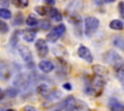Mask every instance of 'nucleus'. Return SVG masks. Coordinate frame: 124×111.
I'll return each instance as SVG.
<instances>
[{"instance_id":"nucleus-1","label":"nucleus","mask_w":124,"mask_h":111,"mask_svg":"<svg viewBox=\"0 0 124 111\" xmlns=\"http://www.w3.org/2000/svg\"><path fill=\"white\" fill-rule=\"evenodd\" d=\"M105 79L104 77L102 76H99V75H94L88 85V87L86 88V92L90 95H93L95 97H98L102 94L103 92V89L105 87Z\"/></svg>"},{"instance_id":"nucleus-2","label":"nucleus","mask_w":124,"mask_h":111,"mask_svg":"<svg viewBox=\"0 0 124 111\" xmlns=\"http://www.w3.org/2000/svg\"><path fill=\"white\" fill-rule=\"evenodd\" d=\"M100 21L94 16H87L84 19V34L87 37H91L98 29Z\"/></svg>"},{"instance_id":"nucleus-3","label":"nucleus","mask_w":124,"mask_h":111,"mask_svg":"<svg viewBox=\"0 0 124 111\" xmlns=\"http://www.w3.org/2000/svg\"><path fill=\"white\" fill-rule=\"evenodd\" d=\"M66 31V26L65 24H59L52 28L50 32L46 35V41L49 42H55Z\"/></svg>"},{"instance_id":"nucleus-4","label":"nucleus","mask_w":124,"mask_h":111,"mask_svg":"<svg viewBox=\"0 0 124 111\" xmlns=\"http://www.w3.org/2000/svg\"><path fill=\"white\" fill-rule=\"evenodd\" d=\"M35 48L37 50V54L39 57L44 58L48 53V46L46 44V42L44 39H39L35 43Z\"/></svg>"},{"instance_id":"nucleus-5","label":"nucleus","mask_w":124,"mask_h":111,"mask_svg":"<svg viewBox=\"0 0 124 111\" xmlns=\"http://www.w3.org/2000/svg\"><path fill=\"white\" fill-rule=\"evenodd\" d=\"M104 61L108 63V64H112L113 66H116L120 63H122L121 60V56L119 54H117L114 51H108L104 55Z\"/></svg>"},{"instance_id":"nucleus-6","label":"nucleus","mask_w":124,"mask_h":111,"mask_svg":"<svg viewBox=\"0 0 124 111\" xmlns=\"http://www.w3.org/2000/svg\"><path fill=\"white\" fill-rule=\"evenodd\" d=\"M18 53L20 55V57L23 59V61L27 64L31 63L32 62V59H33V56H32V52L30 50V48L26 45H19L18 48Z\"/></svg>"},{"instance_id":"nucleus-7","label":"nucleus","mask_w":124,"mask_h":111,"mask_svg":"<svg viewBox=\"0 0 124 111\" xmlns=\"http://www.w3.org/2000/svg\"><path fill=\"white\" fill-rule=\"evenodd\" d=\"M78 55L83 59L84 61H86L87 63H92L93 62V55L91 54V51L89 50V48H87L84 45H80L78 49Z\"/></svg>"},{"instance_id":"nucleus-8","label":"nucleus","mask_w":124,"mask_h":111,"mask_svg":"<svg viewBox=\"0 0 124 111\" xmlns=\"http://www.w3.org/2000/svg\"><path fill=\"white\" fill-rule=\"evenodd\" d=\"M75 104H76V98L73 96L67 97L61 105V111H75Z\"/></svg>"},{"instance_id":"nucleus-9","label":"nucleus","mask_w":124,"mask_h":111,"mask_svg":"<svg viewBox=\"0 0 124 111\" xmlns=\"http://www.w3.org/2000/svg\"><path fill=\"white\" fill-rule=\"evenodd\" d=\"M108 108L110 111H124V104L116 98L111 97L108 100Z\"/></svg>"},{"instance_id":"nucleus-10","label":"nucleus","mask_w":124,"mask_h":111,"mask_svg":"<svg viewBox=\"0 0 124 111\" xmlns=\"http://www.w3.org/2000/svg\"><path fill=\"white\" fill-rule=\"evenodd\" d=\"M36 33H37V31H36L35 29L29 28V29L23 30L22 33H21V36H22V38H23L24 41H26V42H33V41L35 40V38H36Z\"/></svg>"},{"instance_id":"nucleus-11","label":"nucleus","mask_w":124,"mask_h":111,"mask_svg":"<svg viewBox=\"0 0 124 111\" xmlns=\"http://www.w3.org/2000/svg\"><path fill=\"white\" fill-rule=\"evenodd\" d=\"M39 69L45 72V73H48L50 71H52L54 69V65L50 62V61H47V60H43L39 63Z\"/></svg>"},{"instance_id":"nucleus-12","label":"nucleus","mask_w":124,"mask_h":111,"mask_svg":"<svg viewBox=\"0 0 124 111\" xmlns=\"http://www.w3.org/2000/svg\"><path fill=\"white\" fill-rule=\"evenodd\" d=\"M82 8V0H72L67 8V11L71 12V14H75L80 11Z\"/></svg>"},{"instance_id":"nucleus-13","label":"nucleus","mask_w":124,"mask_h":111,"mask_svg":"<svg viewBox=\"0 0 124 111\" xmlns=\"http://www.w3.org/2000/svg\"><path fill=\"white\" fill-rule=\"evenodd\" d=\"M75 110L76 111H92L88 104L80 99H76V104H75Z\"/></svg>"},{"instance_id":"nucleus-14","label":"nucleus","mask_w":124,"mask_h":111,"mask_svg":"<svg viewBox=\"0 0 124 111\" xmlns=\"http://www.w3.org/2000/svg\"><path fill=\"white\" fill-rule=\"evenodd\" d=\"M47 13L49 14V16H50L53 20H55V21H60V20H62V18H63L61 13H59V11H58L57 9H55V8H48Z\"/></svg>"},{"instance_id":"nucleus-15","label":"nucleus","mask_w":124,"mask_h":111,"mask_svg":"<svg viewBox=\"0 0 124 111\" xmlns=\"http://www.w3.org/2000/svg\"><path fill=\"white\" fill-rule=\"evenodd\" d=\"M92 69H93V71L95 72L96 75H99V76H102V77H104L105 75L108 74V69H107L105 67L100 66V65H96V66H94Z\"/></svg>"},{"instance_id":"nucleus-16","label":"nucleus","mask_w":124,"mask_h":111,"mask_svg":"<svg viewBox=\"0 0 124 111\" xmlns=\"http://www.w3.org/2000/svg\"><path fill=\"white\" fill-rule=\"evenodd\" d=\"M11 76V71L7 66H1L0 67V79L6 80L10 78Z\"/></svg>"},{"instance_id":"nucleus-17","label":"nucleus","mask_w":124,"mask_h":111,"mask_svg":"<svg viewBox=\"0 0 124 111\" xmlns=\"http://www.w3.org/2000/svg\"><path fill=\"white\" fill-rule=\"evenodd\" d=\"M114 69H115V74L119 79H123L124 78V65L122 63L114 66Z\"/></svg>"},{"instance_id":"nucleus-18","label":"nucleus","mask_w":124,"mask_h":111,"mask_svg":"<svg viewBox=\"0 0 124 111\" xmlns=\"http://www.w3.org/2000/svg\"><path fill=\"white\" fill-rule=\"evenodd\" d=\"M109 27L113 30H122L124 25H123V22L119 19H113L112 21H110L109 23Z\"/></svg>"},{"instance_id":"nucleus-19","label":"nucleus","mask_w":124,"mask_h":111,"mask_svg":"<svg viewBox=\"0 0 124 111\" xmlns=\"http://www.w3.org/2000/svg\"><path fill=\"white\" fill-rule=\"evenodd\" d=\"M25 22H26V24H27L28 26L34 27V26H36V25L39 23V20H38V18H37L34 14H29V15L27 16Z\"/></svg>"},{"instance_id":"nucleus-20","label":"nucleus","mask_w":124,"mask_h":111,"mask_svg":"<svg viewBox=\"0 0 124 111\" xmlns=\"http://www.w3.org/2000/svg\"><path fill=\"white\" fill-rule=\"evenodd\" d=\"M37 91L41 96L45 97V96H47V94H48V87L46 84H40L37 87Z\"/></svg>"},{"instance_id":"nucleus-21","label":"nucleus","mask_w":124,"mask_h":111,"mask_svg":"<svg viewBox=\"0 0 124 111\" xmlns=\"http://www.w3.org/2000/svg\"><path fill=\"white\" fill-rule=\"evenodd\" d=\"M0 17L4 19H9L12 17V12L5 8H0Z\"/></svg>"},{"instance_id":"nucleus-22","label":"nucleus","mask_w":124,"mask_h":111,"mask_svg":"<svg viewBox=\"0 0 124 111\" xmlns=\"http://www.w3.org/2000/svg\"><path fill=\"white\" fill-rule=\"evenodd\" d=\"M12 3L19 9L26 8L28 6V0H12Z\"/></svg>"},{"instance_id":"nucleus-23","label":"nucleus","mask_w":124,"mask_h":111,"mask_svg":"<svg viewBox=\"0 0 124 111\" xmlns=\"http://www.w3.org/2000/svg\"><path fill=\"white\" fill-rule=\"evenodd\" d=\"M61 96H62V94L59 91H54V92H52L50 94H47V96H46V97L48 100H55V99L59 98Z\"/></svg>"},{"instance_id":"nucleus-24","label":"nucleus","mask_w":124,"mask_h":111,"mask_svg":"<svg viewBox=\"0 0 124 111\" xmlns=\"http://www.w3.org/2000/svg\"><path fill=\"white\" fill-rule=\"evenodd\" d=\"M113 44H114L116 47H118V48L124 50V39H122V38H120V37H116V38L113 40Z\"/></svg>"},{"instance_id":"nucleus-25","label":"nucleus","mask_w":124,"mask_h":111,"mask_svg":"<svg viewBox=\"0 0 124 111\" xmlns=\"http://www.w3.org/2000/svg\"><path fill=\"white\" fill-rule=\"evenodd\" d=\"M47 10H48V8H46V7H44V6L35 7L36 13H37L38 14H40V15H45V14H47Z\"/></svg>"},{"instance_id":"nucleus-26","label":"nucleus","mask_w":124,"mask_h":111,"mask_svg":"<svg viewBox=\"0 0 124 111\" xmlns=\"http://www.w3.org/2000/svg\"><path fill=\"white\" fill-rule=\"evenodd\" d=\"M40 26H41L42 29H44V30H47V29L50 28L51 23H50V21L47 20V19H42L41 22H40Z\"/></svg>"},{"instance_id":"nucleus-27","label":"nucleus","mask_w":124,"mask_h":111,"mask_svg":"<svg viewBox=\"0 0 124 111\" xmlns=\"http://www.w3.org/2000/svg\"><path fill=\"white\" fill-rule=\"evenodd\" d=\"M9 31V26L6 22L3 20H0V33L1 34H6Z\"/></svg>"},{"instance_id":"nucleus-28","label":"nucleus","mask_w":124,"mask_h":111,"mask_svg":"<svg viewBox=\"0 0 124 111\" xmlns=\"http://www.w3.org/2000/svg\"><path fill=\"white\" fill-rule=\"evenodd\" d=\"M22 22H23V16H22V14H21L20 13H18V14L16 15V17H15L14 24H16V25H19V24H21Z\"/></svg>"},{"instance_id":"nucleus-29","label":"nucleus","mask_w":124,"mask_h":111,"mask_svg":"<svg viewBox=\"0 0 124 111\" xmlns=\"http://www.w3.org/2000/svg\"><path fill=\"white\" fill-rule=\"evenodd\" d=\"M5 94H7V96L10 97H16V94H17V90H16V89L10 88V89L7 90V92H6Z\"/></svg>"},{"instance_id":"nucleus-30","label":"nucleus","mask_w":124,"mask_h":111,"mask_svg":"<svg viewBox=\"0 0 124 111\" xmlns=\"http://www.w3.org/2000/svg\"><path fill=\"white\" fill-rule=\"evenodd\" d=\"M118 9H119V13H120V14L124 17V2H120V3H119Z\"/></svg>"},{"instance_id":"nucleus-31","label":"nucleus","mask_w":124,"mask_h":111,"mask_svg":"<svg viewBox=\"0 0 124 111\" xmlns=\"http://www.w3.org/2000/svg\"><path fill=\"white\" fill-rule=\"evenodd\" d=\"M24 111H37L36 108L34 106H31V105H26L24 107Z\"/></svg>"},{"instance_id":"nucleus-32","label":"nucleus","mask_w":124,"mask_h":111,"mask_svg":"<svg viewBox=\"0 0 124 111\" xmlns=\"http://www.w3.org/2000/svg\"><path fill=\"white\" fill-rule=\"evenodd\" d=\"M63 88L65 90H67V91H71L72 90V85L70 83H64L63 84Z\"/></svg>"},{"instance_id":"nucleus-33","label":"nucleus","mask_w":124,"mask_h":111,"mask_svg":"<svg viewBox=\"0 0 124 111\" xmlns=\"http://www.w3.org/2000/svg\"><path fill=\"white\" fill-rule=\"evenodd\" d=\"M5 96H6V94H5V92L0 88V100H2L4 97H5Z\"/></svg>"},{"instance_id":"nucleus-34","label":"nucleus","mask_w":124,"mask_h":111,"mask_svg":"<svg viewBox=\"0 0 124 111\" xmlns=\"http://www.w3.org/2000/svg\"><path fill=\"white\" fill-rule=\"evenodd\" d=\"M45 2L48 5H53L55 3V0H45Z\"/></svg>"},{"instance_id":"nucleus-35","label":"nucleus","mask_w":124,"mask_h":111,"mask_svg":"<svg viewBox=\"0 0 124 111\" xmlns=\"http://www.w3.org/2000/svg\"><path fill=\"white\" fill-rule=\"evenodd\" d=\"M120 82H121V86H122V88L124 90V78L123 79H120Z\"/></svg>"},{"instance_id":"nucleus-36","label":"nucleus","mask_w":124,"mask_h":111,"mask_svg":"<svg viewBox=\"0 0 124 111\" xmlns=\"http://www.w3.org/2000/svg\"><path fill=\"white\" fill-rule=\"evenodd\" d=\"M107 3H111V2H114L115 0H105Z\"/></svg>"},{"instance_id":"nucleus-37","label":"nucleus","mask_w":124,"mask_h":111,"mask_svg":"<svg viewBox=\"0 0 124 111\" xmlns=\"http://www.w3.org/2000/svg\"><path fill=\"white\" fill-rule=\"evenodd\" d=\"M6 111H16V110H15V109H12V108H10V109H7Z\"/></svg>"},{"instance_id":"nucleus-38","label":"nucleus","mask_w":124,"mask_h":111,"mask_svg":"<svg viewBox=\"0 0 124 111\" xmlns=\"http://www.w3.org/2000/svg\"><path fill=\"white\" fill-rule=\"evenodd\" d=\"M54 111H61L60 109H57V110H54Z\"/></svg>"}]
</instances>
